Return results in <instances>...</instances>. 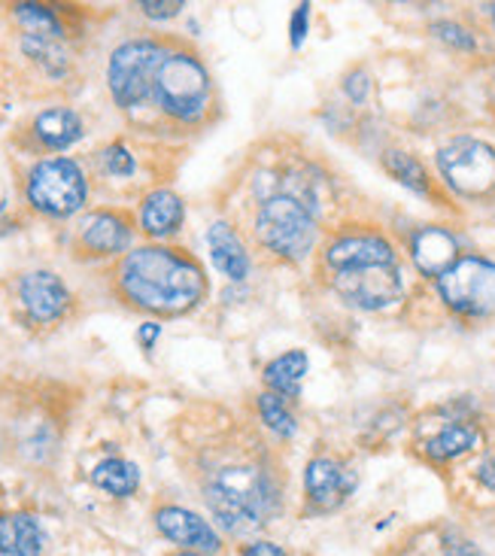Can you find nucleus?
<instances>
[{
    "mask_svg": "<svg viewBox=\"0 0 495 556\" xmlns=\"http://www.w3.org/2000/svg\"><path fill=\"white\" fill-rule=\"evenodd\" d=\"M113 286L125 304L143 314L182 316L207 295V274L186 250L147 243L119 258Z\"/></svg>",
    "mask_w": 495,
    "mask_h": 556,
    "instance_id": "f257e3e1",
    "label": "nucleus"
},
{
    "mask_svg": "<svg viewBox=\"0 0 495 556\" xmlns=\"http://www.w3.org/2000/svg\"><path fill=\"white\" fill-rule=\"evenodd\" d=\"M207 505L219 527L243 535L268 523L277 508V490L258 466H228L207 483Z\"/></svg>",
    "mask_w": 495,
    "mask_h": 556,
    "instance_id": "f03ea898",
    "label": "nucleus"
},
{
    "mask_svg": "<svg viewBox=\"0 0 495 556\" xmlns=\"http://www.w3.org/2000/svg\"><path fill=\"white\" fill-rule=\"evenodd\" d=\"M211 74L192 49H167L152 83V101L167 119L195 125L211 106Z\"/></svg>",
    "mask_w": 495,
    "mask_h": 556,
    "instance_id": "7ed1b4c3",
    "label": "nucleus"
},
{
    "mask_svg": "<svg viewBox=\"0 0 495 556\" xmlns=\"http://www.w3.org/2000/svg\"><path fill=\"white\" fill-rule=\"evenodd\" d=\"M255 238L274 256L285 258V262H301L310 256L316 247L314 213L307 211L299 198H268L255 216Z\"/></svg>",
    "mask_w": 495,
    "mask_h": 556,
    "instance_id": "20e7f679",
    "label": "nucleus"
},
{
    "mask_svg": "<svg viewBox=\"0 0 495 556\" xmlns=\"http://www.w3.org/2000/svg\"><path fill=\"white\" fill-rule=\"evenodd\" d=\"M25 198L30 207L43 216L67 219L82 211V204L89 198V182L74 159H64V155L43 159L30 167L28 180H25Z\"/></svg>",
    "mask_w": 495,
    "mask_h": 556,
    "instance_id": "39448f33",
    "label": "nucleus"
},
{
    "mask_svg": "<svg viewBox=\"0 0 495 556\" xmlns=\"http://www.w3.org/2000/svg\"><path fill=\"white\" fill-rule=\"evenodd\" d=\"M167 55V46L162 40H128L119 49H113L110 67H106V86L113 101L122 110H135L152 98V83L158 74V64Z\"/></svg>",
    "mask_w": 495,
    "mask_h": 556,
    "instance_id": "423d86ee",
    "label": "nucleus"
},
{
    "mask_svg": "<svg viewBox=\"0 0 495 556\" xmlns=\"http://www.w3.org/2000/svg\"><path fill=\"white\" fill-rule=\"evenodd\" d=\"M437 295L453 314L468 319L495 316V262L462 256L444 277H437Z\"/></svg>",
    "mask_w": 495,
    "mask_h": 556,
    "instance_id": "0eeeda50",
    "label": "nucleus"
},
{
    "mask_svg": "<svg viewBox=\"0 0 495 556\" xmlns=\"http://www.w3.org/2000/svg\"><path fill=\"white\" fill-rule=\"evenodd\" d=\"M437 170L456 195H490L495 189V150L478 137H453L437 150Z\"/></svg>",
    "mask_w": 495,
    "mask_h": 556,
    "instance_id": "6e6552de",
    "label": "nucleus"
},
{
    "mask_svg": "<svg viewBox=\"0 0 495 556\" xmlns=\"http://www.w3.org/2000/svg\"><path fill=\"white\" fill-rule=\"evenodd\" d=\"M331 289L359 311H383L405 295L398 265H368L331 274Z\"/></svg>",
    "mask_w": 495,
    "mask_h": 556,
    "instance_id": "1a4fd4ad",
    "label": "nucleus"
},
{
    "mask_svg": "<svg viewBox=\"0 0 495 556\" xmlns=\"http://www.w3.org/2000/svg\"><path fill=\"white\" fill-rule=\"evenodd\" d=\"M131 216L122 211H94L76 226L74 250L86 258H106L131 247Z\"/></svg>",
    "mask_w": 495,
    "mask_h": 556,
    "instance_id": "9d476101",
    "label": "nucleus"
},
{
    "mask_svg": "<svg viewBox=\"0 0 495 556\" xmlns=\"http://www.w3.org/2000/svg\"><path fill=\"white\" fill-rule=\"evenodd\" d=\"M322 262L329 274L353 271V268H368V265H398L395 262V247L377 231H346L338 235L326 247Z\"/></svg>",
    "mask_w": 495,
    "mask_h": 556,
    "instance_id": "9b49d317",
    "label": "nucleus"
},
{
    "mask_svg": "<svg viewBox=\"0 0 495 556\" xmlns=\"http://www.w3.org/2000/svg\"><path fill=\"white\" fill-rule=\"evenodd\" d=\"M356 483H359L356 471L346 468L341 459H331V456H316L304 468V490L319 508L344 505L350 493L356 490Z\"/></svg>",
    "mask_w": 495,
    "mask_h": 556,
    "instance_id": "f8f14e48",
    "label": "nucleus"
},
{
    "mask_svg": "<svg viewBox=\"0 0 495 556\" xmlns=\"http://www.w3.org/2000/svg\"><path fill=\"white\" fill-rule=\"evenodd\" d=\"M18 299L34 323H59L71 311V292L52 271H30L18 280Z\"/></svg>",
    "mask_w": 495,
    "mask_h": 556,
    "instance_id": "ddd939ff",
    "label": "nucleus"
},
{
    "mask_svg": "<svg viewBox=\"0 0 495 556\" xmlns=\"http://www.w3.org/2000/svg\"><path fill=\"white\" fill-rule=\"evenodd\" d=\"M155 527L165 535L167 542L180 544L186 551H198V554H216L223 542L216 535V529L198 517L195 511H186V508H177V505H165L155 511Z\"/></svg>",
    "mask_w": 495,
    "mask_h": 556,
    "instance_id": "4468645a",
    "label": "nucleus"
},
{
    "mask_svg": "<svg viewBox=\"0 0 495 556\" xmlns=\"http://www.w3.org/2000/svg\"><path fill=\"white\" fill-rule=\"evenodd\" d=\"M410 256L414 265L420 268L426 277H444L450 271L453 265L459 262V243L453 238L447 228L441 226H426L420 228L414 238H410Z\"/></svg>",
    "mask_w": 495,
    "mask_h": 556,
    "instance_id": "2eb2a0df",
    "label": "nucleus"
},
{
    "mask_svg": "<svg viewBox=\"0 0 495 556\" xmlns=\"http://www.w3.org/2000/svg\"><path fill=\"white\" fill-rule=\"evenodd\" d=\"M182 219H186V204L170 189H155L140 204V231L152 241H162L180 231Z\"/></svg>",
    "mask_w": 495,
    "mask_h": 556,
    "instance_id": "dca6fc26",
    "label": "nucleus"
},
{
    "mask_svg": "<svg viewBox=\"0 0 495 556\" xmlns=\"http://www.w3.org/2000/svg\"><path fill=\"white\" fill-rule=\"evenodd\" d=\"M207 243H211V258L216 271H223L228 280H243L250 274V253L238 238V231L228 223H213L207 231Z\"/></svg>",
    "mask_w": 495,
    "mask_h": 556,
    "instance_id": "f3484780",
    "label": "nucleus"
},
{
    "mask_svg": "<svg viewBox=\"0 0 495 556\" xmlns=\"http://www.w3.org/2000/svg\"><path fill=\"white\" fill-rule=\"evenodd\" d=\"M34 137L40 140V147H46V150H67L82 137V119L67 106H52V110H43L34 119Z\"/></svg>",
    "mask_w": 495,
    "mask_h": 556,
    "instance_id": "a211bd4d",
    "label": "nucleus"
},
{
    "mask_svg": "<svg viewBox=\"0 0 495 556\" xmlns=\"http://www.w3.org/2000/svg\"><path fill=\"white\" fill-rule=\"evenodd\" d=\"M478 444H481V432L474 426L453 422V426H444L435 438L426 441V456L432 463H450V459H459V456L474 451Z\"/></svg>",
    "mask_w": 495,
    "mask_h": 556,
    "instance_id": "6ab92c4d",
    "label": "nucleus"
},
{
    "mask_svg": "<svg viewBox=\"0 0 495 556\" xmlns=\"http://www.w3.org/2000/svg\"><path fill=\"white\" fill-rule=\"evenodd\" d=\"M307 368H310L307 353L292 350V353L277 356V359L270 362L268 368H265V383H268L270 390L277 392V395H283V399H295V395L301 392V380H304V375H307Z\"/></svg>",
    "mask_w": 495,
    "mask_h": 556,
    "instance_id": "aec40b11",
    "label": "nucleus"
},
{
    "mask_svg": "<svg viewBox=\"0 0 495 556\" xmlns=\"http://www.w3.org/2000/svg\"><path fill=\"white\" fill-rule=\"evenodd\" d=\"M91 481H94L98 490H104L110 496L128 498L137 490V483H140V471L131 463H125V459H104L101 466H94Z\"/></svg>",
    "mask_w": 495,
    "mask_h": 556,
    "instance_id": "412c9836",
    "label": "nucleus"
},
{
    "mask_svg": "<svg viewBox=\"0 0 495 556\" xmlns=\"http://www.w3.org/2000/svg\"><path fill=\"white\" fill-rule=\"evenodd\" d=\"M383 165H386V170H390L392 177L402 182L405 189H410V192H417V195H429V192H432L426 167H422L410 152L390 150L383 155Z\"/></svg>",
    "mask_w": 495,
    "mask_h": 556,
    "instance_id": "4be33fe9",
    "label": "nucleus"
},
{
    "mask_svg": "<svg viewBox=\"0 0 495 556\" xmlns=\"http://www.w3.org/2000/svg\"><path fill=\"white\" fill-rule=\"evenodd\" d=\"M13 13L15 18L28 28V34H37V37H52V40H59L61 34H64L55 10H49V7H43V3H15Z\"/></svg>",
    "mask_w": 495,
    "mask_h": 556,
    "instance_id": "5701e85b",
    "label": "nucleus"
},
{
    "mask_svg": "<svg viewBox=\"0 0 495 556\" xmlns=\"http://www.w3.org/2000/svg\"><path fill=\"white\" fill-rule=\"evenodd\" d=\"M258 414H262V420H265V426H268L270 432H277L280 438H292L295 435V429H299V422L292 417L285 399L283 395H277V392H262V395H258Z\"/></svg>",
    "mask_w": 495,
    "mask_h": 556,
    "instance_id": "b1692460",
    "label": "nucleus"
},
{
    "mask_svg": "<svg viewBox=\"0 0 495 556\" xmlns=\"http://www.w3.org/2000/svg\"><path fill=\"white\" fill-rule=\"evenodd\" d=\"M15 523V554L18 556H40L43 554V529L30 514H13Z\"/></svg>",
    "mask_w": 495,
    "mask_h": 556,
    "instance_id": "393cba45",
    "label": "nucleus"
},
{
    "mask_svg": "<svg viewBox=\"0 0 495 556\" xmlns=\"http://www.w3.org/2000/svg\"><path fill=\"white\" fill-rule=\"evenodd\" d=\"M25 52H28L30 59H37L43 64L46 71H52V74H61L64 71V52H61L59 40H52V37H37V34H25Z\"/></svg>",
    "mask_w": 495,
    "mask_h": 556,
    "instance_id": "a878e982",
    "label": "nucleus"
},
{
    "mask_svg": "<svg viewBox=\"0 0 495 556\" xmlns=\"http://www.w3.org/2000/svg\"><path fill=\"white\" fill-rule=\"evenodd\" d=\"M432 34H435L437 40H444L447 46H453V49H466V52L478 49L474 34L468 28H462V25H456V22H435V25H432Z\"/></svg>",
    "mask_w": 495,
    "mask_h": 556,
    "instance_id": "bb28decb",
    "label": "nucleus"
},
{
    "mask_svg": "<svg viewBox=\"0 0 495 556\" xmlns=\"http://www.w3.org/2000/svg\"><path fill=\"white\" fill-rule=\"evenodd\" d=\"M101 162L110 174H116V177H131L135 174V155L125 150L122 143H113V147H106L101 152Z\"/></svg>",
    "mask_w": 495,
    "mask_h": 556,
    "instance_id": "cd10ccee",
    "label": "nucleus"
},
{
    "mask_svg": "<svg viewBox=\"0 0 495 556\" xmlns=\"http://www.w3.org/2000/svg\"><path fill=\"white\" fill-rule=\"evenodd\" d=\"M441 551H444V556H486L478 544L471 542L468 535H462V532H456V529L444 532V544H441Z\"/></svg>",
    "mask_w": 495,
    "mask_h": 556,
    "instance_id": "c85d7f7f",
    "label": "nucleus"
},
{
    "mask_svg": "<svg viewBox=\"0 0 495 556\" xmlns=\"http://www.w3.org/2000/svg\"><path fill=\"white\" fill-rule=\"evenodd\" d=\"M137 7H140V13L150 15V18H174V15H180V10L186 3H180V0H162V3L143 0V3H137Z\"/></svg>",
    "mask_w": 495,
    "mask_h": 556,
    "instance_id": "c756f323",
    "label": "nucleus"
},
{
    "mask_svg": "<svg viewBox=\"0 0 495 556\" xmlns=\"http://www.w3.org/2000/svg\"><path fill=\"white\" fill-rule=\"evenodd\" d=\"M346 94H350V101H356V104H365V98H368V91H371V79L365 71H353V74L346 76L344 83Z\"/></svg>",
    "mask_w": 495,
    "mask_h": 556,
    "instance_id": "7c9ffc66",
    "label": "nucleus"
},
{
    "mask_svg": "<svg viewBox=\"0 0 495 556\" xmlns=\"http://www.w3.org/2000/svg\"><path fill=\"white\" fill-rule=\"evenodd\" d=\"M307 18H310V7L301 3L299 10H295V18H292V46H301V40H304V34H307Z\"/></svg>",
    "mask_w": 495,
    "mask_h": 556,
    "instance_id": "2f4dec72",
    "label": "nucleus"
},
{
    "mask_svg": "<svg viewBox=\"0 0 495 556\" xmlns=\"http://www.w3.org/2000/svg\"><path fill=\"white\" fill-rule=\"evenodd\" d=\"M243 556H289L283 547H277L274 542H253L243 547Z\"/></svg>",
    "mask_w": 495,
    "mask_h": 556,
    "instance_id": "473e14b6",
    "label": "nucleus"
},
{
    "mask_svg": "<svg viewBox=\"0 0 495 556\" xmlns=\"http://www.w3.org/2000/svg\"><path fill=\"white\" fill-rule=\"evenodd\" d=\"M478 481L495 493V459H483L481 468H478Z\"/></svg>",
    "mask_w": 495,
    "mask_h": 556,
    "instance_id": "72a5a7b5",
    "label": "nucleus"
},
{
    "mask_svg": "<svg viewBox=\"0 0 495 556\" xmlns=\"http://www.w3.org/2000/svg\"><path fill=\"white\" fill-rule=\"evenodd\" d=\"M158 326H155V323H147V326H143V329H140V341H143V344L150 346L152 341H155V338H158Z\"/></svg>",
    "mask_w": 495,
    "mask_h": 556,
    "instance_id": "f704fd0d",
    "label": "nucleus"
},
{
    "mask_svg": "<svg viewBox=\"0 0 495 556\" xmlns=\"http://www.w3.org/2000/svg\"><path fill=\"white\" fill-rule=\"evenodd\" d=\"M483 10H486V13H490V18H493V25H495V3H486V7H483Z\"/></svg>",
    "mask_w": 495,
    "mask_h": 556,
    "instance_id": "c9c22d12",
    "label": "nucleus"
},
{
    "mask_svg": "<svg viewBox=\"0 0 495 556\" xmlns=\"http://www.w3.org/2000/svg\"><path fill=\"white\" fill-rule=\"evenodd\" d=\"M174 556H211V554H198V551H180V554Z\"/></svg>",
    "mask_w": 495,
    "mask_h": 556,
    "instance_id": "e433bc0d",
    "label": "nucleus"
},
{
    "mask_svg": "<svg viewBox=\"0 0 495 556\" xmlns=\"http://www.w3.org/2000/svg\"><path fill=\"white\" fill-rule=\"evenodd\" d=\"M0 556H18V554H13V551H0Z\"/></svg>",
    "mask_w": 495,
    "mask_h": 556,
    "instance_id": "4c0bfd02",
    "label": "nucleus"
}]
</instances>
